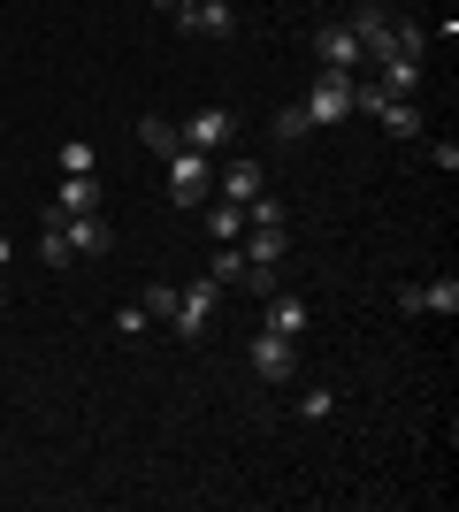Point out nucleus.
<instances>
[{"label": "nucleus", "instance_id": "f257e3e1", "mask_svg": "<svg viewBox=\"0 0 459 512\" xmlns=\"http://www.w3.org/2000/svg\"><path fill=\"white\" fill-rule=\"evenodd\" d=\"M215 199V153H192V146H176L169 153V207L199 214Z\"/></svg>", "mask_w": 459, "mask_h": 512}, {"label": "nucleus", "instance_id": "f03ea898", "mask_svg": "<svg viewBox=\"0 0 459 512\" xmlns=\"http://www.w3.org/2000/svg\"><path fill=\"white\" fill-rule=\"evenodd\" d=\"M215 306H222V283H215V276H199L192 291H176V314H169V329H176L184 344H199L207 329H215Z\"/></svg>", "mask_w": 459, "mask_h": 512}, {"label": "nucleus", "instance_id": "7ed1b4c3", "mask_svg": "<svg viewBox=\"0 0 459 512\" xmlns=\"http://www.w3.org/2000/svg\"><path fill=\"white\" fill-rule=\"evenodd\" d=\"M39 230H54V237L69 245V253H85V260L115 245V230L100 222V214H62V207H46V214H39Z\"/></svg>", "mask_w": 459, "mask_h": 512}, {"label": "nucleus", "instance_id": "20e7f679", "mask_svg": "<svg viewBox=\"0 0 459 512\" xmlns=\"http://www.w3.org/2000/svg\"><path fill=\"white\" fill-rule=\"evenodd\" d=\"M352 77H360V69H322V77H314V92H306V123H345L352 115Z\"/></svg>", "mask_w": 459, "mask_h": 512}, {"label": "nucleus", "instance_id": "39448f33", "mask_svg": "<svg viewBox=\"0 0 459 512\" xmlns=\"http://www.w3.org/2000/svg\"><path fill=\"white\" fill-rule=\"evenodd\" d=\"M253 367H261V383H291V375H299V337L253 329Z\"/></svg>", "mask_w": 459, "mask_h": 512}, {"label": "nucleus", "instance_id": "423d86ee", "mask_svg": "<svg viewBox=\"0 0 459 512\" xmlns=\"http://www.w3.org/2000/svg\"><path fill=\"white\" fill-rule=\"evenodd\" d=\"M176 130H184V146H192V153H222L230 138H238V115H230V107H199L192 123H176Z\"/></svg>", "mask_w": 459, "mask_h": 512}, {"label": "nucleus", "instance_id": "0eeeda50", "mask_svg": "<svg viewBox=\"0 0 459 512\" xmlns=\"http://www.w3.org/2000/svg\"><path fill=\"white\" fill-rule=\"evenodd\" d=\"M176 31H192V39H230V31H238V8H230V0H192V8L176 16Z\"/></svg>", "mask_w": 459, "mask_h": 512}, {"label": "nucleus", "instance_id": "6e6552de", "mask_svg": "<svg viewBox=\"0 0 459 512\" xmlns=\"http://www.w3.org/2000/svg\"><path fill=\"white\" fill-rule=\"evenodd\" d=\"M253 192H268L261 161H245V153H238V161H222V169H215V199H230V207H245V199H253Z\"/></svg>", "mask_w": 459, "mask_h": 512}, {"label": "nucleus", "instance_id": "1a4fd4ad", "mask_svg": "<svg viewBox=\"0 0 459 512\" xmlns=\"http://www.w3.org/2000/svg\"><path fill=\"white\" fill-rule=\"evenodd\" d=\"M306 299H291V291H268L261 299V329H276V337H306Z\"/></svg>", "mask_w": 459, "mask_h": 512}, {"label": "nucleus", "instance_id": "9d476101", "mask_svg": "<svg viewBox=\"0 0 459 512\" xmlns=\"http://www.w3.org/2000/svg\"><path fill=\"white\" fill-rule=\"evenodd\" d=\"M314 54H322V69H360V62H368L345 23H322V31H314Z\"/></svg>", "mask_w": 459, "mask_h": 512}, {"label": "nucleus", "instance_id": "9b49d317", "mask_svg": "<svg viewBox=\"0 0 459 512\" xmlns=\"http://www.w3.org/2000/svg\"><path fill=\"white\" fill-rule=\"evenodd\" d=\"M238 245H245L253 268H284V260H291V230H245Z\"/></svg>", "mask_w": 459, "mask_h": 512}, {"label": "nucleus", "instance_id": "f8f14e48", "mask_svg": "<svg viewBox=\"0 0 459 512\" xmlns=\"http://www.w3.org/2000/svg\"><path fill=\"white\" fill-rule=\"evenodd\" d=\"M368 115L391 130V138H421V107H414V100H375Z\"/></svg>", "mask_w": 459, "mask_h": 512}, {"label": "nucleus", "instance_id": "ddd939ff", "mask_svg": "<svg viewBox=\"0 0 459 512\" xmlns=\"http://www.w3.org/2000/svg\"><path fill=\"white\" fill-rule=\"evenodd\" d=\"M54 207L62 214H100V176H69L62 192H54Z\"/></svg>", "mask_w": 459, "mask_h": 512}, {"label": "nucleus", "instance_id": "4468645a", "mask_svg": "<svg viewBox=\"0 0 459 512\" xmlns=\"http://www.w3.org/2000/svg\"><path fill=\"white\" fill-rule=\"evenodd\" d=\"M207 237H215V245H230V237H245V207H230V199H207Z\"/></svg>", "mask_w": 459, "mask_h": 512}, {"label": "nucleus", "instance_id": "2eb2a0df", "mask_svg": "<svg viewBox=\"0 0 459 512\" xmlns=\"http://www.w3.org/2000/svg\"><path fill=\"white\" fill-rule=\"evenodd\" d=\"M138 146H146V153H161V161H169V153L184 146V130H176L169 115H146V123H138Z\"/></svg>", "mask_w": 459, "mask_h": 512}, {"label": "nucleus", "instance_id": "dca6fc26", "mask_svg": "<svg viewBox=\"0 0 459 512\" xmlns=\"http://www.w3.org/2000/svg\"><path fill=\"white\" fill-rule=\"evenodd\" d=\"M245 268H253V260H245L238 237H230V245H215V260H207V276H215L222 291H230V283H245Z\"/></svg>", "mask_w": 459, "mask_h": 512}, {"label": "nucleus", "instance_id": "f3484780", "mask_svg": "<svg viewBox=\"0 0 459 512\" xmlns=\"http://www.w3.org/2000/svg\"><path fill=\"white\" fill-rule=\"evenodd\" d=\"M421 314H444V321H452L459 314V276H429V283H421Z\"/></svg>", "mask_w": 459, "mask_h": 512}, {"label": "nucleus", "instance_id": "a211bd4d", "mask_svg": "<svg viewBox=\"0 0 459 512\" xmlns=\"http://www.w3.org/2000/svg\"><path fill=\"white\" fill-rule=\"evenodd\" d=\"M245 230H284V199L253 192V199H245Z\"/></svg>", "mask_w": 459, "mask_h": 512}, {"label": "nucleus", "instance_id": "6ab92c4d", "mask_svg": "<svg viewBox=\"0 0 459 512\" xmlns=\"http://www.w3.org/2000/svg\"><path fill=\"white\" fill-rule=\"evenodd\" d=\"M92 169H100L92 138H69V146H62V176H92Z\"/></svg>", "mask_w": 459, "mask_h": 512}, {"label": "nucleus", "instance_id": "aec40b11", "mask_svg": "<svg viewBox=\"0 0 459 512\" xmlns=\"http://www.w3.org/2000/svg\"><path fill=\"white\" fill-rule=\"evenodd\" d=\"M306 130H314V123H306V107H276V146H299Z\"/></svg>", "mask_w": 459, "mask_h": 512}, {"label": "nucleus", "instance_id": "412c9836", "mask_svg": "<svg viewBox=\"0 0 459 512\" xmlns=\"http://www.w3.org/2000/svg\"><path fill=\"white\" fill-rule=\"evenodd\" d=\"M138 306H146L153 321H169V314H176V291H169V283H146V291H138Z\"/></svg>", "mask_w": 459, "mask_h": 512}, {"label": "nucleus", "instance_id": "4be33fe9", "mask_svg": "<svg viewBox=\"0 0 459 512\" xmlns=\"http://www.w3.org/2000/svg\"><path fill=\"white\" fill-rule=\"evenodd\" d=\"M299 413H306V421H329V413H337V398L314 383V390H299Z\"/></svg>", "mask_w": 459, "mask_h": 512}, {"label": "nucleus", "instance_id": "5701e85b", "mask_svg": "<svg viewBox=\"0 0 459 512\" xmlns=\"http://www.w3.org/2000/svg\"><path fill=\"white\" fill-rule=\"evenodd\" d=\"M39 260H46V268H69V260H77V253H69V245H62V237H54V230H39Z\"/></svg>", "mask_w": 459, "mask_h": 512}, {"label": "nucleus", "instance_id": "b1692460", "mask_svg": "<svg viewBox=\"0 0 459 512\" xmlns=\"http://www.w3.org/2000/svg\"><path fill=\"white\" fill-rule=\"evenodd\" d=\"M146 321H153V314H146V306L131 299V306H123V314H115V329H123V337H146Z\"/></svg>", "mask_w": 459, "mask_h": 512}, {"label": "nucleus", "instance_id": "393cba45", "mask_svg": "<svg viewBox=\"0 0 459 512\" xmlns=\"http://www.w3.org/2000/svg\"><path fill=\"white\" fill-rule=\"evenodd\" d=\"M153 8H161V16H184V8H192V0H153Z\"/></svg>", "mask_w": 459, "mask_h": 512}, {"label": "nucleus", "instance_id": "a878e982", "mask_svg": "<svg viewBox=\"0 0 459 512\" xmlns=\"http://www.w3.org/2000/svg\"><path fill=\"white\" fill-rule=\"evenodd\" d=\"M0 268H8V237H0Z\"/></svg>", "mask_w": 459, "mask_h": 512}]
</instances>
